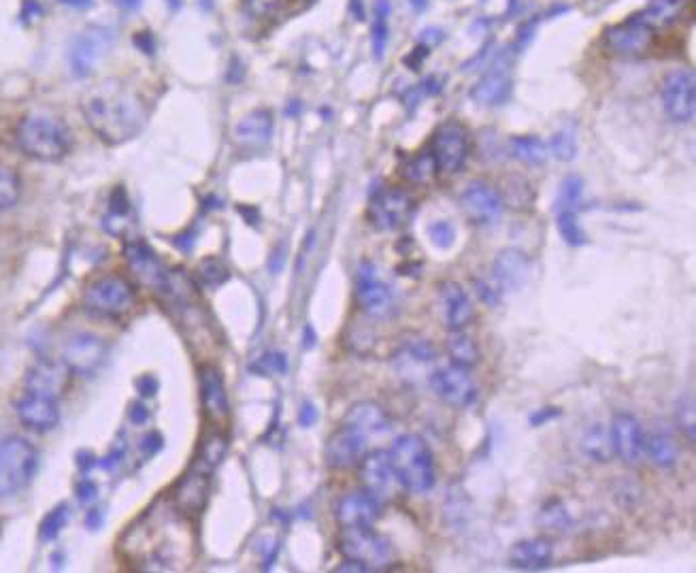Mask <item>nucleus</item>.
I'll use <instances>...</instances> for the list:
<instances>
[{
    "label": "nucleus",
    "instance_id": "25",
    "mask_svg": "<svg viewBox=\"0 0 696 573\" xmlns=\"http://www.w3.org/2000/svg\"><path fill=\"white\" fill-rule=\"evenodd\" d=\"M435 360H437V350L433 343L424 337L411 335L401 343V348L396 350L394 369L403 380L413 382L420 378V369L435 365Z\"/></svg>",
    "mask_w": 696,
    "mask_h": 573
},
{
    "label": "nucleus",
    "instance_id": "57",
    "mask_svg": "<svg viewBox=\"0 0 696 573\" xmlns=\"http://www.w3.org/2000/svg\"><path fill=\"white\" fill-rule=\"evenodd\" d=\"M335 571H352V573H367L369 569L367 567H364V565H360V563H356V561H350V559H345V563L343 565H339Z\"/></svg>",
    "mask_w": 696,
    "mask_h": 573
},
{
    "label": "nucleus",
    "instance_id": "55",
    "mask_svg": "<svg viewBox=\"0 0 696 573\" xmlns=\"http://www.w3.org/2000/svg\"><path fill=\"white\" fill-rule=\"evenodd\" d=\"M149 418V409L141 403H135V405H130V420L135 422V424H143L145 420Z\"/></svg>",
    "mask_w": 696,
    "mask_h": 573
},
{
    "label": "nucleus",
    "instance_id": "3",
    "mask_svg": "<svg viewBox=\"0 0 696 573\" xmlns=\"http://www.w3.org/2000/svg\"><path fill=\"white\" fill-rule=\"evenodd\" d=\"M390 461L403 488L413 495H426L437 482L435 456L420 435H401L394 439Z\"/></svg>",
    "mask_w": 696,
    "mask_h": 573
},
{
    "label": "nucleus",
    "instance_id": "12",
    "mask_svg": "<svg viewBox=\"0 0 696 573\" xmlns=\"http://www.w3.org/2000/svg\"><path fill=\"white\" fill-rule=\"evenodd\" d=\"M430 390L435 392L437 399L452 405V407H469L477 399V388L473 382L471 369L460 365L439 367L428 378Z\"/></svg>",
    "mask_w": 696,
    "mask_h": 573
},
{
    "label": "nucleus",
    "instance_id": "38",
    "mask_svg": "<svg viewBox=\"0 0 696 573\" xmlns=\"http://www.w3.org/2000/svg\"><path fill=\"white\" fill-rule=\"evenodd\" d=\"M22 196L20 173L9 165H0V214H5Z\"/></svg>",
    "mask_w": 696,
    "mask_h": 573
},
{
    "label": "nucleus",
    "instance_id": "60",
    "mask_svg": "<svg viewBox=\"0 0 696 573\" xmlns=\"http://www.w3.org/2000/svg\"><path fill=\"white\" fill-rule=\"evenodd\" d=\"M86 525H88L90 529H94V531H96L98 527H101V525H103V516H101V512H90Z\"/></svg>",
    "mask_w": 696,
    "mask_h": 573
},
{
    "label": "nucleus",
    "instance_id": "24",
    "mask_svg": "<svg viewBox=\"0 0 696 573\" xmlns=\"http://www.w3.org/2000/svg\"><path fill=\"white\" fill-rule=\"evenodd\" d=\"M530 271H533V263H530V258L524 252L505 250L496 256L490 280L501 294L518 292L528 284Z\"/></svg>",
    "mask_w": 696,
    "mask_h": 573
},
{
    "label": "nucleus",
    "instance_id": "54",
    "mask_svg": "<svg viewBox=\"0 0 696 573\" xmlns=\"http://www.w3.org/2000/svg\"><path fill=\"white\" fill-rule=\"evenodd\" d=\"M284 263H286V248L284 245H279V248L271 254V263H269L271 273H279L281 269H284Z\"/></svg>",
    "mask_w": 696,
    "mask_h": 573
},
{
    "label": "nucleus",
    "instance_id": "34",
    "mask_svg": "<svg viewBox=\"0 0 696 573\" xmlns=\"http://www.w3.org/2000/svg\"><path fill=\"white\" fill-rule=\"evenodd\" d=\"M445 348H447V356H450L454 365L467 367V369L475 367L479 363V358H482L477 341L464 331H452L450 337H447Z\"/></svg>",
    "mask_w": 696,
    "mask_h": 573
},
{
    "label": "nucleus",
    "instance_id": "26",
    "mask_svg": "<svg viewBox=\"0 0 696 573\" xmlns=\"http://www.w3.org/2000/svg\"><path fill=\"white\" fill-rule=\"evenodd\" d=\"M439 297L443 303L445 324L450 331H464L475 318V307L471 297L458 282L439 284Z\"/></svg>",
    "mask_w": 696,
    "mask_h": 573
},
{
    "label": "nucleus",
    "instance_id": "44",
    "mask_svg": "<svg viewBox=\"0 0 696 573\" xmlns=\"http://www.w3.org/2000/svg\"><path fill=\"white\" fill-rule=\"evenodd\" d=\"M675 418H677V427L682 431L690 444H694L696 437V414H694V397L692 395H684L679 397L677 407H675Z\"/></svg>",
    "mask_w": 696,
    "mask_h": 573
},
{
    "label": "nucleus",
    "instance_id": "14",
    "mask_svg": "<svg viewBox=\"0 0 696 573\" xmlns=\"http://www.w3.org/2000/svg\"><path fill=\"white\" fill-rule=\"evenodd\" d=\"M71 380H73V371L66 367L64 360L43 358V360H37V363L26 371L24 390L60 401L64 392L69 390Z\"/></svg>",
    "mask_w": 696,
    "mask_h": 573
},
{
    "label": "nucleus",
    "instance_id": "27",
    "mask_svg": "<svg viewBox=\"0 0 696 573\" xmlns=\"http://www.w3.org/2000/svg\"><path fill=\"white\" fill-rule=\"evenodd\" d=\"M124 256H126V263H128L130 271L135 273L137 280H141L145 286L162 288L167 273H164L158 256L152 252V248H149L147 243H143L139 239L128 241L126 248H124Z\"/></svg>",
    "mask_w": 696,
    "mask_h": 573
},
{
    "label": "nucleus",
    "instance_id": "30",
    "mask_svg": "<svg viewBox=\"0 0 696 573\" xmlns=\"http://www.w3.org/2000/svg\"><path fill=\"white\" fill-rule=\"evenodd\" d=\"M273 128H275L273 113L269 109H254L237 122L235 139L245 147L258 150V147H264L271 141Z\"/></svg>",
    "mask_w": 696,
    "mask_h": 573
},
{
    "label": "nucleus",
    "instance_id": "46",
    "mask_svg": "<svg viewBox=\"0 0 696 573\" xmlns=\"http://www.w3.org/2000/svg\"><path fill=\"white\" fill-rule=\"evenodd\" d=\"M552 154L558 160H565V162H571L575 158L577 139H575L573 128H562L552 137Z\"/></svg>",
    "mask_w": 696,
    "mask_h": 573
},
{
    "label": "nucleus",
    "instance_id": "56",
    "mask_svg": "<svg viewBox=\"0 0 696 573\" xmlns=\"http://www.w3.org/2000/svg\"><path fill=\"white\" fill-rule=\"evenodd\" d=\"M316 343H318V335H316V331H313V326L307 324L305 331H303V346H305V350H311L313 346H316Z\"/></svg>",
    "mask_w": 696,
    "mask_h": 573
},
{
    "label": "nucleus",
    "instance_id": "35",
    "mask_svg": "<svg viewBox=\"0 0 696 573\" xmlns=\"http://www.w3.org/2000/svg\"><path fill=\"white\" fill-rule=\"evenodd\" d=\"M582 446H584V452L592 458V461L601 463V465L609 463L611 458L616 456V452H613L609 429H605L603 424H594V427H590V431L584 435Z\"/></svg>",
    "mask_w": 696,
    "mask_h": 573
},
{
    "label": "nucleus",
    "instance_id": "4",
    "mask_svg": "<svg viewBox=\"0 0 696 573\" xmlns=\"http://www.w3.org/2000/svg\"><path fill=\"white\" fill-rule=\"evenodd\" d=\"M39 469V452L26 437L11 435L0 441V499L22 493Z\"/></svg>",
    "mask_w": 696,
    "mask_h": 573
},
{
    "label": "nucleus",
    "instance_id": "45",
    "mask_svg": "<svg viewBox=\"0 0 696 573\" xmlns=\"http://www.w3.org/2000/svg\"><path fill=\"white\" fill-rule=\"evenodd\" d=\"M69 505H58L56 510L49 512L43 522H41V529H39V535L43 542H52V539H56L60 535V531L66 527V522H69Z\"/></svg>",
    "mask_w": 696,
    "mask_h": 573
},
{
    "label": "nucleus",
    "instance_id": "8",
    "mask_svg": "<svg viewBox=\"0 0 696 573\" xmlns=\"http://www.w3.org/2000/svg\"><path fill=\"white\" fill-rule=\"evenodd\" d=\"M356 301L373 320H384L394 311V292L381 280L379 269L371 260H364L356 271Z\"/></svg>",
    "mask_w": 696,
    "mask_h": 573
},
{
    "label": "nucleus",
    "instance_id": "36",
    "mask_svg": "<svg viewBox=\"0 0 696 573\" xmlns=\"http://www.w3.org/2000/svg\"><path fill=\"white\" fill-rule=\"evenodd\" d=\"M401 171H403V177L411 184H428V182H433L439 169H437L433 152L426 150V152L411 156Z\"/></svg>",
    "mask_w": 696,
    "mask_h": 573
},
{
    "label": "nucleus",
    "instance_id": "43",
    "mask_svg": "<svg viewBox=\"0 0 696 573\" xmlns=\"http://www.w3.org/2000/svg\"><path fill=\"white\" fill-rule=\"evenodd\" d=\"M556 224L560 237L565 239V243L571 245V248H579V245L588 243L584 228L577 222L575 211H556Z\"/></svg>",
    "mask_w": 696,
    "mask_h": 573
},
{
    "label": "nucleus",
    "instance_id": "18",
    "mask_svg": "<svg viewBox=\"0 0 696 573\" xmlns=\"http://www.w3.org/2000/svg\"><path fill=\"white\" fill-rule=\"evenodd\" d=\"M62 360L73 375H92L107 360V343L92 333H79L66 341Z\"/></svg>",
    "mask_w": 696,
    "mask_h": 573
},
{
    "label": "nucleus",
    "instance_id": "62",
    "mask_svg": "<svg viewBox=\"0 0 696 573\" xmlns=\"http://www.w3.org/2000/svg\"><path fill=\"white\" fill-rule=\"evenodd\" d=\"M409 3L416 11H424L428 7V0H409Z\"/></svg>",
    "mask_w": 696,
    "mask_h": 573
},
{
    "label": "nucleus",
    "instance_id": "41",
    "mask_svg": "<svg viewBox=\"0 0 696 573\" xmlns=\"http://www.w3.org/2000/svg\"><path fill=\"white\" fill-rule=\"evenodd\" d=\"M196 280L205 288H220L230 280V271L218 256H207L196 269Z\"/></svg>",
    "mask_w": 696,
    "mask_h": 573
},
{
    "label": "nucleus",
    "instance_id": "47",
    "mask_svg": "<svg viewBox=\"0 0 696 573\" xmlns=\"http://www.w3.org/2000/svg\"><path fill=\"white\" fill-rule=\"evenodd\" d=\"M428 237L437 245V248L447 250L452 248L456 241V228L450 222H433L428 226Z\"/></svg>",
    "mask_w": 696,
    "mask_h": 573
},
{
    "label": "nucleus",
    "instance_id": "31",
    "mask_svg": "<svg viewBox=\"0 0 696 573\" xmlns=\"http://www.w3.org/2000/svg\"><path fill=\"white\" fill-rule=\"evenodd\" d=\"M509 94H511L509 71L505 64H496V67L473 88L471 98L486 107H494V105H503L509 98Z\"/></svg>",
    "mask_w": 696,
    "mask_h": 573
},
{
    "label": "nucleus",
    "instance_id": "11",
    "mask_svg": "<svg viewBox=\"0 0 696 573\" xmlns=\"http://www.w3.org/2000/svg\"><path fill=\"white\" fill-rule=\"evenodd\" d=\"M111 49V32L103 26L81 30L69 45V67L75 77H88Z\"/></svg>",
    "mask_w": 696,
    "mask_h": 573
},
{
    "label": "nucleus",
    "instance_id": "32",
    "mask_svg": "<svg viewBox=\"0 0 696 573\" xmlns=\"http://www.w3.org/2000/svg\"><path fill=\"white\" fill-rule=\"evenodd\" d=\"M643 452L648 454L650 461L660 469H673L679 461V446L667 431H652L645 437Z\"/></svg>",
    "mask_w": 696,
    "mask_h": 573
},
{
    "label": "nucleus",
    "instance_id": "10",
    "mask_svg": "<svg viewBox=\"0 0 696 573\" xmlns=\"http://www.w3.org/2000/svg\"><path fill=\"white\" fill-rule=\"evenodd\" d=\"M358 467L364 490H369L381 503L396 499L405 490L390 461V452L386 450L367 452Z\"/></svg>",
    "mask_w": 696,
    "mask_h": 573
},
{
    "label": "nucleus",
    "instance_id": "48",
    "mask_svg": "<svg viewBox=\"0 0 696 573\" xmlns=\"http://www.w3.org/2000/svg\"><path fill=\"white\" fill-rule=\"evenodd\" d=\"M254 371L262 373V375H275V373H286L288 371V360L286 354L281 352H267L264 354L258 363L252 367Z\"/></svg>",
    "mask_w": 696,
    "mask_h": 573
},
{
    "label": "nucleus",
    "instance_id": "15",
    "mask_svg": "<svg viewBox=\"0 0 696 573\" xmlns=\"http://www.w3.org/2000/svg\"><path fill=\"white\" fill-rule=\"evenodd\" d=\"M384 512V503H381L369 490H352L339 499L335 518L341 525V529H367L375 527V522L381 518Z\"/></svg>",
    "mask_w": 696,
    "mask_h": 573
},
{
    "label": "nucleus",
    "instance_id": "49",
    "mask_svg": "<svg viewBox=\"0 0 696 573\" xmlns=\"http://www.w3.org/2000/svg\"><path fill=\"white\" fill-rule=\"evenodd\" d=\"M284 5V0H243V9L252 18H271V15Z\"/></svg>",
    "mask_w": 696,
    "mask_h": 573
},
{
    "label": "nucleus",
    "instance_id": "58",
    "mask_svg": "<svg viewBox=\"0 0 696 573\" xmlns=\"http://www.w3.org/2000/svg\"><path fill=\"white\" fill-rule=\"evenodd\" d=\"M41 13V7L37 5V0H26L24 3V18H35Z\"/></svg>",
    "mask_w": 696,
    "mask_h": 573
},
{
    "label": "nucleus",
    "instance_id": "16",
    "mask_svg": "<svg viewBox=\"0 0 696 573\" xmlns=\"http://www.w3.org/2000/svg\"><path fill=\"white\" fill-rule=\"evenodd\" d=\"M460 203L473 222L484 224V226L499 222L505 209L501 192L492 184L484 182V179H475V182H471L467 188H464Z\"/></svg>",
    "mask_w": 696,
    "mask_h": 573
},
{
    "label": "nucleus",
    "instance_id": "23",
    "mask_svg": "<svg viewBox=\"0 0 696 573\" xmlns=\"http://www.w3.org/2000/svg\"><path fill=\"white\" fill-rule=\"evenodd\" d=\"M15 412H18V418L24 427L35 433L52 431L60 422L58 399L35 395V392L24 390V397L15 405Z\"/></svg>",
    "mask_w": 696,
    "mask_h": 573
},
{
    "label": "nucleus",
    "instance_id": "40",
    "mask_svg": "<svg viewBox=\"0 0 696 573\" xmlns=\"http://www.w3.org/2000/svg\"><path fill=\"white\" fill-rule=\"evenodd\" d=\"M388 15H390V5L388 0H377L375 5V22H373V30H371V43H373V56L377 60L384 58L386 45H388Z\"/></svg>",
    "mask_w": 696,
    "mask_h": 573
},
{
    "label": "nucleus",
    "instance_id": "21",
    "mask_svg": "<svg viewBox=\"0 0 696 573\" xmlns=\"http://www.w3.org/2000/svg\"><path fill=\"white\" fill-rule=\"evenodd\" d=\"M611 444L616 456H620L624 463L635 465L643 456V444H645V431L643 424L633 414H616L611 418Z\"/></svg>",
    "mask_w": 696,
    "mask_h": 573
},
{
    "label": "nucleus",
    "instance_id": "28",
    "mask_svg": "<svg viewBox=\"0 0 696 573\" xmlns=\"http://www.w3.org/2000/svg\"><path fill=\"white\" fill-rule=\"evenodd\" d=\"M343 424L360 431L364 437H379L390 433L392 429V420L386 409L373 401H362L352 405L350 412L345 414Z\"/></svg>",
    "mask_w": 696,
    "mask_h": 573
},
{
    "label": "nucleus",
    "instance_id": "22",
    "mask_svg": "<svg viewBox=\"0 0 696 573\" xmlns=\"http://www.w3.org/2000/svg\"><path fill=\"white\" fill-rule=\"evenodd\" d=\"M198 384H201V401L205 416L215 427H222L230 418V403L220 369L215 365H203L198 369Z\"/></svg>",
    "mask_w": 696,
    "mask_h": 573
},
{
    "label": "nucleus",
    "instance_id": "61",
    "mask_svg": "<svg viewBox=\"0 0 696 573\" xmlns=\"http://www.w3.org/2000/svg\"><path fill=\"white\" fill-rule=\"evenodd\" d=\"M118 5L126 11H137L143 5V0H118Z\"/></svg>",
    "mask_w": 696,
    "mask_h": 573
},
{
    "label": "nucleus",
    "instance_id": "1",
    "mask_svg": "<svg viewBox=\"0 0 696 573\" xmlns=\"http://www.w3.org/2000/svg\"><path fill=\"white\" fill-rule=\"evenodd\" d=\"M81 113L92 133L107 145L137 139L149 111L143 94L124 79H105L81 98Z\"/></svg>",
    "mask_w": 696,
    "mask_h": 573
},
{
    "label": "nucleus",
    "instance_id": "5",
    "mask_svg": "<svg viewBox=\"0 0 696 573\" xmlns=\"http://www.w3.org/2000/svg\"><path fill=\"white\" fill-rule=\"evenodd\" d=\"M137 292L124 275H103L84 292V309L94 318L118 320L135 305Z\"/></svg>",
    "mask_w": 696,
    "mask_h": 573
},
{
    "label": "nucleus",
    "instance_id": "2",
    "mask_svg": "<svg viewBox=\"0 0 696 573\" xmlns=\"http://www.w3.org/2000/svg\"><path fill=\"white\" fill-rule=\"evenodd\" d=\"M20 152L39 162H58L73 150V133L56 113L32 111L15 128Z\"/></svg>",
    "mask_w": 696,
    "mask_h": 573
},
{
    "label": "nucleus",
    "instance_id": "7",
    "mask_svg": "<svg viewBox=\"0 0 696 573\" xmlns=\"http://www.w3.org/2000/svg\"><path fill=\"white\" fill-rule=\"evenodd\" d=\"M656 37L652 28L645 26L637 15H631L626 22L605 32L603 47L609 56L616 58H643L652 52Z\"/></svg>",
    "mask_w": 696,
    "mask_h": 573
},
{
    "label": "nucleus",
    "instance_id": "9",
    "mask_svg": "<svg viewBox=\"0 0 696 573\" xmlns=\"http://www.w3.org/2000/svg\"><path fill=\"white\" fill-rule=\"evenodd\" d=\"M430 152H433L441 173H458L471 154V135L467 126L454 120L439 126L433 135V143H430Z\"/></svg>",
    "mask_w": 696,
    "mask_h": 573
},
{
    "label": "nucleus",
    "instance_id": "6",
    "mask_svg": "<svg viewBox=\"0 0 696 573\" xmlns=\"http://www.w3.org/2000/svg\"><path fill=\"white\" fill-rule=\"evenodd\" d=\"M339 550L345 559L356 561L367 567L369 571L386 567L394 556L392 544L384 535L375 533L373 527L343 529L339 537Z\"/></svg>",
    "mask_w": 696,
    "mask_h": 573
},
{
    "label": "nucleus",
    "instance_id": "42",
    "mask_svg": "<svg viewBox=\"0 0 696 573\" xmlns=\"http://www.w3.org/2000/svg\"><path fill=\"white\" fill-rule=\"evenodd\" d=\"M584 196V179L579 175H569L565 182L560 184L558 196H556V211H575V207L582 203Z\"/></svg>",
    "mask_w": 696,
    "mask_h": 573
},
{
    "label": "nucleus",
    "instance_id": "39",
    "mask_svg": "<svg viewBox=\"0 0 696 573\" xmlns=\"http://www.w3.org/2000/svg\"><path fill=\"white\" fill-rule=\"evenodd\" d=\"M511 152L524 165L537 167L541 162L548 158V150H545V143L537 137H516L511 139Z\"/></svg>",
    "mask_w": 696,
    "mask_h": 573
},
{
    "label": "nucleus",
    "instance_id": "29",
    "mask_svg": "<svg viewBox=\"0 0 696 573\" xmlns=\"http://www.w3.org/2000/svg\"><path fill=\"white\" fill-rule=\"evenodd\" d=\"M554 561V546L545 537H530L522 539L509 552L511 567L522 571H541L548 569Z\"/></svg>",
    "mask_w": 696,
    "mask_h": 573
},
{
    "label": "nucleus",
    "instance_id": "33",
    "mask_svg": "<svg viewBox=\"0 0 696 573\" xmlns=\"http://www.w3.org/2000/svg\"><path fill=\"white\" fill-rule=\"evenodd\" d=\"M226 452H228V437L220 429H213L211 433L203 437L201 446H198L194 467L213 473L224 461Z\"/></svg>",
    "mask_w": 696,
    "mask_h": 573
},
{
    "label": "nucleus",
    "instance_id": "59",
    "mask_svg": "<svg viewBox=\"0 0 696 573\" xmlns=\"http://www.w3.org/2000/svg\"><path fill=\"white\" fill-rule=\"evenodd\" d=\"M62 5L73 7V9H90L94 0H60Z\"/></svg>",
    "mask_w": 696,
    "mask_h": 573
},
{
    "label": "nucleus",
    "instance_id": "20",
    "mask_svg": "<svg viewBox=\"0 0 696 573\" xmlns=\"http://www.w3.org/2000/svg\"><path fill=\"white\" fill-rule=\"evenodd\" d=\"M694 73L692 71H675L665 79L662 86V105L667 116L675 122H690L694 118Z\"/></svg>",
    "mask_w": 696,
    "mask_h": 573
},
{
    "label": "nucleus",
    "instance_id": "52",
    "mask_svg": "<svg viewBox=\"0 0 696 573\" xmlns=\"http://www.w3.org/2000/svg\"><path fill=\"white\" fill-rule=\"evenodd\" d=\"M96 495H98V486H96L92 480H81V482L77 484V499H79L81 503H90V501H94Z\"/></svg>",
    "mask_w": 696,
    "mask_h": 573
},
{
    "label": "nucleus",
    "instance_id": "50",
    "mask_svg": "<svg viewBox=\"0 0 696 573\" xmlns=\"http://www.w3.org/2000/svg\"><path fill=\"white\" fill-rule=\"evenodd\" d=\"M560 416H562L560 407H543V409H537V412H533V416L528 418V422H530V427H541V424L552 422Z\"/></svg>",
    "mask_w": 696,
    "mask_h": 573
},
{
    "label": "nucleus",
    "instance_id": "19",
    "mask_svg": "<svg viewBox=\"0 0 696 573\" xmlns=\"http://www.w3.org/2000/svg\"><path fill=\"white\" fill-rule=\"evenodd\" d=\"M367 444H369V437H364L360 431L343 424V427L330 435L326 441L324 458L328 467L339 469V471L358 467L364 454H367Z\"/></svg>",
    "mask_w": 696,
    "mask_h": 573
},
{
    "label": "nucleus",
    "instance_id": "37",
    "mask_svg": "<svg viewBox=\"0 0 696 573\" xmlns=\"http://www.w3.org/2000/svg\"><path fill=\"white\" fill-rule=\"evenodd\" d=\"M539 527L554 533H567L573 527V520H571V514L567 512L565 503H562L560 499H550L548 503H545L539 514Z\"/></svg>",
    "mask_w": 696,
    "mask_h": 573
},
{
    "label": "nucleus",
    "instance_id": "53",
    "mask_svg": "<svg viewBox=\"0 0 696 573\" xmlns=\"http://www.w3.org/2000/svg\"><path fill=\"white\" fill-rule=\"evenodd\" d=\"M137 388L143 397H154L156 390H158V382L152 378V375H145V378H141L137 382Z\"/></svg>",
    "mask_w": 696,
    "mask_h": 573
},
{
    "label": "nucleus",
    "instance_id": "13",
    "mask_svg": "<svg viewBox=\"0 0 696 573\" xmlns=\"http://www.w3.org/2000/svg\"><path fill=\"white\" fill-rule=\"evenodd\" d=\"M413 214V199L401 188H384L377 194L367 209L369 222L379 231H396L407 224Z\"/></svg>",
    "mask_w": 696,
    "mask_h": 573
},
{
    "label": "nucleus",
    "instance_id": "17",
    "mask_svg": "<svg viewBox=\"0 0 696 573\" xmlns=\"http://www.w3.org/2000/svg\"><path fill=\"white\" fill-rule=\"evenodd\" d=\"M211 493V473L190 467L184 478H179L171 490V505L184 516H196L205 510Z\"/></svg>",
    "mask_w": 696,
    "mask_h": 573
},
{
    "label": "nucleus",
    "instance_id": "51",
    "mask_svg": "<svg viewBox=\"0 0 696 573\" xmlns=\"http://www.w3.org/2000/svg\"><path fill=\"white\" fill-rule=\"evenodd\" d=\"M316 422H318V409H316V405L309 403V401H305V403L301 405V412H298V424H301L303 429H311Z\"/></svg>",
    "mask_w": 696,
    "mask_h": 573
},
{
    "label": "nucleus",
    "instance_id": "63",
    "mask_svg": "<svg viewBox=\"0 0 696 573\" xmlns=\"http://www.w3.org/2000/svg\"><path fill=\"white\" fill-rule=\"evenodd\" d=\"M167 3L171 5V9H179L181 7V0H167Z\"/></svg>",
    "mask_w": 696,
    "mask_h": 573
}]
</instances>
